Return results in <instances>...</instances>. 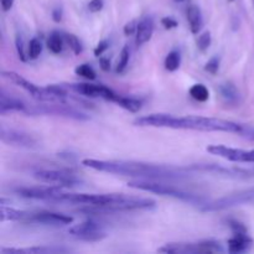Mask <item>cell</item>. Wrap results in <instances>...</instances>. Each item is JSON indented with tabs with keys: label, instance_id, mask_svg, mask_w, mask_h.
Listing matches in <instances>:
<instances>
[{
	"label": "cell",
	"instance_id": "obj_28",
	"mask_svg": "<svg viewBox=\"0 0 254 254\" xmlns=\"http://www.w3.org/2000/svg\"><path fill=\"white\" fill-rule=\"evenodd\" d=\"M74 72H76L77 76H81L83 77V78L91 79V81L96 79L97 77L96 71H94V69L92 68L91 64H79V66H77L76 69H74Z\"/></svg>",
	"mask_w": 254,
	"mask_h": 254
},
{
	"label": "cell",
	"instance_id": "obj_15",
	"mask_svg": "<svg viewBox=\"0 0 254 254\" xmlns=\"http://www.w3.org/2000/svg\"><path fill=\"white\" fill-rule=\"evenodd\" d=\"M206 150L212 155H217L233 163H247V150L237 148H228L225 145H210Z\"/></svg>",
	"mask_w": 254,
	"mask_h": 254
},
{
	"label": "cell",
	"instance_id": "obj_11",
	"mask_svg": "<svg viewBox=\"0 0 254 254\" xmlns=\"http://www.w3.org/2000/svg\"><path fill=\"white\" fill-rule=\"evenodd\" d=\"M0 139L6 145L17 146V148L36 149L39 146V141L31 134L17 130V129L6 128L5 126H2L0 129Z\"/></svg>",
	"mask_w": 254,
	"mask_h": 254
},
{
	"label": "cell",
	"instance_id": "obj_36",
	"mask_svg": "<svg viewBox=\"0 0 254 254\" xmlns=\"http://www.w3.org/2000/svg\"><path fill=\"white\" fill-rule=\"evenodd\" d=\"M103 0H91L88 4V10L91 12H98L103 9Z\"/></svg>",
	"mask_w": 254,
	"mask_h": 254
},
{
	"label": "cell",
	"instance_id": "obj_7",
	"mask_svg": "<svg viewBox=\"0 0 254 254\" xmlns=\"http://www.w3.org/2000/svg\"><path fill=\"white\" fill-rule=\"evenodd\" d=\"M220 243L215 241H203L197 243H168L164 247L159 248L160 253L174 254H197V253H217L222 252Z\"/></svg>",
	"mask_w": 254,
	"mask_h": 254
},
{
	"label": "cell",
	"instance_id": "obj_34",
	"mask_svg": "<svg viewBox=\"0 0 254 254\" xmlns=\"http://www.w3.org/2000/svg\"><path fill=\"white\" fill-rule=\"evenodd\" d=\"M228 226H230V228L232 230L233 233H236V232H248L247 228H246V226L243 225L242 222H240V221L230 220V221H228Z\"/></svg>",
	"mask_w": 254,
	"mask_h": 254
},
{
	"label": "cell",
	"instance_id": "obj_16",
	"mask_svg": "<svg viewBox=\"0 0 254 254\" xmlns=\"http://www.w3.org/2000/svg\"><path fill=\"white\" fill-rule=\"evenodd\" d=\"M27 109H29V104L19 98L7 96L2 89L0 93V114L4 116L5 113H10V112H20V113L26 114Z\"/></svg>",
	"mask_w": 254,
	"mask_h": 254
},
{
	"label": "cell",
	"instance_id": "obj_33",
	"mask_svg": "<svg viewBox=\"0 0 254 254\" xmlns=\"http://www.w3.org/2000/svg\"><path fill=\"white\" fill-rule=\"evenodd\" d=\"M218 68H220V59L218 57H212L211 60H208V62L205 66V71L211 74L217 73Z\"/></svg>",
	"mask_w": 254,
	"mask_h": 254
},
{
	"label": "cell",
	"instance_id": "obj_42",
	"mask_svg": "<svg viewBox=\"0 0 254 254\" xmlns=\"http://www.w3.org/2000/svg\"><path fill=\"white\" fill-rule=\"evenodd\" d=\"M52 20L55 22H60L62 20V10L60 7H56V9L52 11Z\"/></svg>",
	"mask_w": 254,
	"mask_h": 254
},
{
	"label": "cell",
	"instance_id": "obj_41",
	"mask_svg": "<svg viewBox=\"0 0 254 254\" xmlns=\"http://www.w3.org/2000/svg\"><path fill=\"white\" fill-rule=\"evenodd\" d=\"M0 2H1L2 11H9L14 5V0H0Z\"/></svg>",
	"mask_w": 254,
	"mask_h": 254
},
{
	"label": "cell",
	"instance_id": "obj_23",
	"mask_svg": "<svg viewBox=\"0 0 254 254\" xmlns=\"http://www.w3.org/2000/svg\"><path fill=\"white\" fill-rule=\"evenodd\" d=\"M64 36L62 34H60L59 31H54L50 34V37L47 39V47H49L50 51L52 54H60L64 49Z\"/></svg>",
	"mask_w": 254,
	"mask_h": 254
},
{
	"label": "cell",
	"instance_id": "obj_45",
	"mask_svg": "<svg viewBox=\"0 0 254 254\" xmlns=\"http://www.w3.org/2000/svg\"><path fill=\"white\" fill-rule=\"evenodd\" d=\"M228 1H235V0H228Z\"/></svg>",
	"mask_w": 254,
	"mask_h": 254
},
{
	"label": "cell",
	"instance_id": "obj_37",
	"mask_svg": "<svg viewBox=\"0 0 254 254\" xmlns=\"http://www.w3.org/2000/svg\"><path fill=\"white\" fill-rule=\"evenodd\" d=\"M161 25H163L165 29L171 30V29H175V27H178V21H176L175 19H173V17L166 16V17H163V19H161Z\"/></svg>",
	"mask_w": 254,
	"mask_h": 254
},
{
	"label": "cell",
	"instance_id": "obj_25",
	"mask_svg": "<svg viewBox=\"0 0 254 254\" xmlns=\"http://www.w3.org/2000/svg\"><path fill=\"white\" fill-rule=\"evenodd\" d=\"M189 93H190V96L197 102H206L210 98V92H208L207 87H206L205 84L201 83L193 84L190 88V91H189Z\"/></svg>",
	"mask_w": 254,
	"mask_h": 254
},
{
	"label": "cell",
	"instance_id": "obj_10",
	"mask_svg": "<svg viewBox=\"0 0 254 254\" xmlns=\"http://www.w3.org/2000/svg\"><path fill=\"white\" fill-rule=\"evenodd\" d=\"M68 233L72 237L84 242H99L107 236L103 227L93 220H87L78 225L72 226L68 230Z\"/></svg>",
	"mask_w": 254,
	"mask_h": 254
},
{
	"label": "cell",
	"instance_id": "obj_38",
	"mask_svg": "<svg viewBox=\"0 0 254 254\" xmlns=\"http://www.w3.org/2000/svg\"><path fill=\"white\" fill-rule=\"evenodd\" d=\"M108 47H109V42L108 41H106V40L101 41L98 45H97L96 49H94V56H97V57L102 56V55L104 54V51H106Z\"/></svg>",
	"mask_w": 254,
	"mask_h": 254
},
{
	"label": "cell",
	"instance_id": "obj_32",
	"mask_svg": "<svg viewBox=\"0 0 254 254\" xmlns=\"http://www.w3.org/2000/svg\"><path fill=\"white\" fill-rule=\"evenodd\" d=\"M15 46H16V52H17V57H19L21 61H27L26 54L24 51V41H22V37L20 35H16L15 37Z\"/></svg>",
	"mask_w": 254,
	"mask_h": 254
},
{
	"label": "cell",
	"instance_id": "obj_2",
	"mask_svg": "<svg viewBox=\"0 0 254 254\" xmlns=\"http://www.w3.org/2000/svg\"><path fill=\"white\" fill-rule=\"evenodd\" d=\"M138 127H154V128H171V129H190L201 131H225V133L241 134L243 124L236 122L225 121L208 117L188 116L176 117L173 114L155 113L149 116L139 117L134 121Z\"/></svg>",
	"mask_w": 254,
	"mask_h": 254
},
{
	"label": "cell",
	"instance_id": "obj_21",
	"mask_svg": "<svg viewBox=\"0 0 254 254\" xmlns=\"http://www.w3.org/2000/svg\"><path fill=\"white\" fill-rule=\"evenodd\" d=\"M29 212L16 210L12 207H6L5 205L0 206V220L1 222L5 221H25Z\"/></svg>",
	"mask_w": 254,
	"mask_h": 254
},
{
	"label": "cell",
	"instance_id": "obj_9",
	"mask_svg": "<svg viewBox=\"0 0 254 254\" xmlns=\"http://www.w3.org/2000/svg\"><path fill=\"white\" fill-rule=\"evenodd\" d=\"M64 87L69 91L74 92L76 94L84 97H91V98H103L106 101H111L116 103L119 94H117L113 89L104 84H92V83H68L64 84Z\"/></svg>",
	"mask_w": 254,
	"mask_h": 254
},
{
	"label": "cell",
	"instance_id": "obj_35",
	"mask_svg": "<svg viewBox=\"0 0 254 254\" xmlns=\"http://www.w3.org/2000/svg\"><path fill=\"white\" fill-rule=\"evenodd\" d=\"M136 29H138V22H136L135 20H131V21L127 22L126 26H124V29H123L124 35H127V36H130V35L136 34Z\"/></svg>",
	"mask_w": 254,
	"mask_h": 254
},
{
	"label": "cell",
	"instance_id": "obj_27",
	"mask_svg": "<svg viewBox=\"0 0 254 254\" xmlns=\"http://www.w3.org/2000/svg\"><path fill=\"white\" fill-rule=\"evenodd\" d=\"M64 42H66L67 45L69 46V49L73 51L74 55H79L82 54V50H83V47H82V44L81 41L78 40V37L76 36V35L73 34H64Z\"/></svg>",
	"mask_w": 254,
	"mask_h": 254
},
{
	"label": "cell",
	"instance_id": "obj_26",
	"mask_svg": "<svg viewBox=\"0 0 254 254\" xmlns=\"http://www.w3.org/2000/svg\"><path fill=\"white\" fill-rule=\"evenodd\" d=\"M181 64V56L178 51H171L169 52L168 56L165 57V68L168 69L169 72H175L178 71L179 67H180Z\"/></svg>",
	"mask_w": 254,
	"mask_h": 254
},
{
	"label": "cell",
	"instance_id": "obj_43",
	"mask_svg": "<svg viewBox=\"0 0 254 254\" xmlns=\"http://www.w3.org/2000/svg\"><path fill=\"white\" fill-rule=\"evenodd\" d=\"M247 163H254V149L247 150Z\"/></svg>",
	"mask_w": 254,
	"mask_h": 254
},
{
	"label": "cell",
	"instance_id": "obj_12",
	"mask_svg": "<svg viewBox=\"0 0 254 254\" xmlns=\"http://www.w3.org/2000/svg\"><path fill=\"white\" fill-rule=\"evenodd\" d=\"M1 76L4 78H6L7 81H10L11 83L16 84L20 88L25 89L27 93L31 94L35 99H39L41 102H51V96H50L49 92L46 91V88H41V87L36 86L35 83L30 82L29 79L24 78L21 74L16 73V72L12 71H2Z\"/></svg>",
	"mask_w": 254,
	"mask_h": 254
},
{
	"label": "cell",
	"instance_id": "obj_3",
	"mask_svg": "<svg viewBox=\"0 0 254 254\" xmlns=\"http://www.w3.org/2000/svg\"><path fill=\"white\" fill-rule=\"evenodd\" d=\"M128 188L136 189L140 191H146V192L156 193V195L168 196V197H174L176 200L184 201L186 203L191 205L203 206L208 202L203 196L196 195V193L188 192L185 190L175 188L173 185H166V184L159 183L158 180H143V179H135V180L129 181Z\"/></svg>",
	"mask_w": 254,
	"mask_h": 254
},
{
	"label": "cell",
	"instance_id": "obj_39",
	"mask_svg": "<svg viewBox=\"0 0 254 254\" xmlns=\"http://www.w3.org/2000/svg\"><path fill=\"white\" fill-rule=\"evenodd\" d=\"M240 135L243 136V138L250 139V140L254 141V128H252V127H250V126H245V124H243L242 133H241Z\"/></svg>",
	"mask_w": 254,
	"mask_h": 254
},
{
	"label": "cell",
	"instance_id": "obj_20",
	"mask_svg": "<svg viewBox=\"0 0 254 254\" xmlns=\"http://www.w3.org/2000/svg\"><path fill=\"white\" fill-rule=\"evenodd\" d=\"M186 17L189 21V27H190L192 34H198L203 26V17L200 7L196 5H190L186 10Z\"/></svg>",
	"mask_w": 254,
	"mask_h": 254
},
{
	"label": "cell",
	"instance_id": "obj_18",
	"mask_svg": "<svg viewBox=\"0 0 254 254\" xmlns=\"http://www.w3.org/2000/svg\"><path fill=\"white\" fill-rule=\"evenodd\" d=\"M154 34V21L151 17L146 16L138 22V29L135 34V45L143 46L151 39Z\"/></svg>",
	"mask_w": 254,
	"mask_h": 254
},
{
	"label": "cell",
	"instance_id": "obj_4",
	"mask_svg": "<svg viewBox=\"0 0 254 254\" xmlns=\"http://www.w3.org/2000/svg\"><path fill=\"white\" fill-rule=\"evenodd\" d=\"M156 206V202L151 198L134 197V196L123 195V197L117 202L107 206H86L79 208V212L86 215H101V213L123 212V211L134 210H150Z\"/></svg>",
	"mask_w": 254,
	"mask_h": 254
},
{
	"label": "cell",
	"instance_id": "obj_29",
	"mask_svg": "<svg viewBox=\"0 0 254 254\" xmlns=\"http://www.w3.org/2000/svg\"><path fill=\"white\" fill-rule=\"evenodd\" d=\"M129 57H130V54H129L128 46H124L121 51V56H119L118 64H117L116 71L118 72V73H123L124 69L127 68V66H128V64H129Z\"/></svg>",
	"mask_w": 254,
	"mask_h": 254
},
{
	"label": "cell",
	"instance_id": "obj_24",
	"mask_svg": "<svg viewBox=\"0 0 254 254\" xmlns=\"http://www.w3.org/2000/svg\"><path fill=\"white\" fill-rule=\"evenodd\" d=\"M116 103L119 107H122V108L129 111L130 113H136V112H139L141 109V101H139L136 98H131V97L119 96Z\"/></svg>",
	"mask_w": 254,
	"mask_h": 254
},
{
	"label": "cell",
	"instance_id": "obj_30",
	"mask_svg": "<svg viewBox=\"0 0 254 254\" xmlns=\"http://www.w3.org/2000/svg\"><path fill=\"white\" fill-rule=\"evenodd\" d=\"M42 52V44L39 39H31L29 44V57L30 59L35 60L40 56Z\"/></svg>",
	"mask_w": 254,
	"mask_h": 254
},
{
	"label": "cell",
	"instance_id": "obj_13",
	"mask_svg": "<svg viewBox=\"0 0 254 254\" xmlns=\"http://www.w3.org/2000/svg\"><path fill=\"white\" fill-rule=\"evenodd\" d=\"M16 193L20 197L31 198V200H42L47 202H55L62 192L61 186H36V188L17 189Z\"/></svg>",
	"mask_w": 254,
	"mask_h": 254
},
{
	"label": "cell",
	"instance_id": "obj_6",
	"mask_svg": "<svg viewBox=\"0 0 254 254\" xmlns=\"http://www.w3.org/2000/svg\"><path fill=\"white\" fill-rule=\"evenodd\" d=\"M250 203H254V188L238 191V192L231 193V195L225 196V197L207 202L206 205L201 206V211H203V212H216V211H223L227 210V208L236 207V206L250 205Z\"/></svg>",
	"mask_w": 254,
	"mask_h": 254
},
{
	"label": "cell",
	"instance_id": "obj_14",
	"mask_svg": "<svg viewBox=\"0 0 254 254\" xmlns=\"http://www.w3.org/2000/svg\"><path fill=\"white\" fill-rule=\"evenodd\" d=\"M24 222L35 223V225L42 226H54V227H60V226H66L73 222V218L71 216L64 215V213L49 212V211H41L36 213H29L25 218Z\"/></svg>",
	"mask_w": 254,
	"mask_h": 254
},
{
	"label": "cell",
	"instance_id": "obj_5",
	"mask_svg": "<svg viewBox=\"0 0 254 254\" xmlns=\"http://www.w3.org/2000/svg\"><path fill=\"white\" fill-rule=\"evenodd\" d=\"M27 116H57L74 121H88L89 116L74 108L71 104L59 102H46L42 104H29Z\"/></svg>",
	"mask_w": 254,
	"mask_h": 254
},
{
	"label": "cell",
	"instance_id": "obj_31",
	"mask_svg": "<svg viewBox=\"0 0 254 254\" xmlns=\"http://www.w3.org/2000/svg\"><path fill=\"white\" fill-rule=\"evenodd\" d=\"M211 41H212V39H211L210 32H208V31L203 32V34L201 35V36L198 37V40H197L198 50H200L201 52L207 51L208 47L211 46Z\"/></svg>",
	"mask_w": 254,
	"mask_h": 254
},
{
	"label": "cell",
	"instance_id": "obj_40",
	"mask_svg": "<svg viewBox=\"0 0 254 254\" xmlns=\"http://www.w3.org/2000/svg\"><path fill=\"white\" fill-rule=\"evenodd\" d=\"M99 66H101V68L103 69L104 72H108L109 69H111V61H109V59H107V57H101V59H99Z\"/></svg>",
	"mask_w": 254,
	"mask_h": 254
},
{
	"label": "cell",
	"instance_id": "obj_8",
	"mask_svg": "<svg viewBox=\"0 0 254 254\" xmlns=\"http://www.w3.org/2000/svg\"><path fill=\"white\" fill-rule=\"evenodd\" d=\"M34 178L41 183L52 184L61 188H76L82 184L81 179L67 170H39L35 171Z\"/></svg>",
	"mask_w": 254,
	"mask_h": 254
},
{
	"label": "cell",
	"instance_id": "obj_1",
	"mask_svg": "<svg viewBox=\"0 0 254 254\" xmlns=\"http://www.w3.org/2000/svg\"><path fill=\"white\" fill-rule=\"evenodd\" d=\"M82 165L102 173L114 175L130 176L143 180H180L189 176V168H174L169 165L141 163V161L128 160H97L84 159Z\"/></svg>",
	"mask_w": 254,
	"mask_h": 254
},
{
	"label": "cell",
	"instance_id": "obj_44",
	"mask_svg": "<svg viewBox=\"0 0 254 254\" xmlns=\"http://www.w3.org/2000/svg\"><path fill=\"white\" fill-rule=\"evenodd\" d=\"M176 2H181V1H184V0H175Z\"/></svg>",
	"mask_w": 254,
	"mask_h": 254
},
{
	"label": "cell",
	"instance_id": "obj_19",
	"mask_svg": "<svg viewBox=\"0 0 254 254\" xmlns=\"http://www.w3.org/2000/svg\"><path fill=\"white\" fill-rule=\"evenodd\" d=\"M2 254H49L67 253L69 250L62 247H31V248H1Z\"/></svg>",
	"mask_w": 254,
	"mask_h": 254
},
{
	"label": "cell",
	"instance_id": "obj_22",
	"mask_svg": "<svg viewBox=\"0 0 254 254\" xmlns=\"http://www.w3.org/2000/svg\"><path fill=\"white\" fill-rule=\"evenodd\" d=\"M220 92H221V96H222V98L225 99L227 103L237 104L238 102H240V92L237 91V88H236L235 84L230 83V82L221 84Z\"/></svg>",
	"mask_w": 254,
	"mask_h": 254
},
{
	"label": "cell",
	"instance_id": "obj_17",
	"mask_svg": "<svg viewBox=\"0 0 254 254\" xmlns=\"http://www.w3.org/2000/svg\"><path fill=\"white\" fill-rule=\"evenodd\" d=\"M253 245V240L250 237L248 232H236L232 238L228 240V252L230 253H243L250 250Z\"/></svg>",
	"mask_w": 254,
	"mask_h": 254
}]
</instances>
